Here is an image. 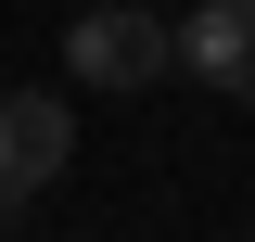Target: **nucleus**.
<instances>
[{
	"mask_svg": "<svg viewBox=\"0 0 255 242\" xmlns=\"http://www.w3.org/2000/svg\"><path fill=\"white\" fill-rule=\"evenodd\" d=\"M64 64H77V90H153L166 64H179V26L140 13V0H102L64 26Z\"/></svg>",
	"mask_w": 255,
	"mask_h": 242,
	"instance_id": "nucleus-1",
	"label": "nucleus"
},
{
	"mask_svg": "<svg viewBox=\"0 0 255 242\" xmlns=\"http://www.w3.org/2000/svg\"><path fill=\"white\" fill-rule=\"evenodd\" d=\"M64 166H77V115L51 90H0V204H38Z\"/></svg>",
	"mask_w": 255,
	"mask_h": 242,
	"instance_id": "nucleus-2",
	"label": "nucleus"
},
{
	"mask_svg": "<svg viewBox=\"0 0 255 242\" xmlns=\"http://www.w3.org/2000/svg\"><path fill=\"white\" fill-rule=\"evenodd\" d=\"M179 64L204 77V90L255 102V0H191V26H179Z\"/></svg>",
	"mask_w": 255,
	"mask_h": 242,
	"instance_id": "nucleus-3",
	"label": "nucleus"
}]
</instances>
